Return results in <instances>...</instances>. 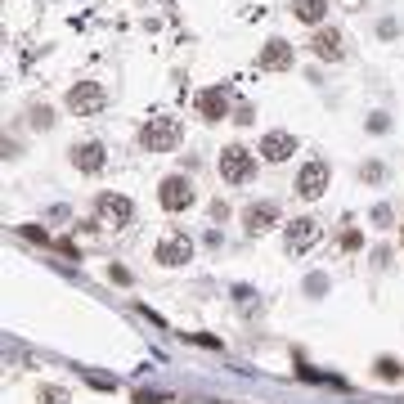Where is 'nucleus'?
<instances>
[{"mask_svg":"<svg viewBox=\"0 0 404 404\" xmlns=\"http://www.w3.org/2000/svg\"><path fill=\"white\" fill-rule=\"evenodd\" d=\"M180 135H185L180 117L157 113V117H149V121L140 126V144H144V153H171V149L180 144Z\"/></svg>","mask_w":404,"mask_h":404,"instance_id":"obj_1","label":"nucleus"},{"mask_svg":"<svg viewBox=\"0 0 404 404\" xmlns=\"http://www.w3.org/2000/svg\"><path fill=\"white\" fill-rule=\"evenodd\" d=\"M63 104H68L72 117H94V113L108 108V90H104V81H77Z\"/></svg>","mask_w":404,"mask_h":404,"instance_id":"obj_2","label":"nucleus"},{"mask_svg":"<svg viewBox=\"0 0 404 404\" xmlns=\"http://www.w3.org/2000/svg\"><path fill=\"white\" fill-rule=\"evenodd\" d=\"M256 171V157L243 149V144H229V149H220V180H229V185H247Z\"/></svg>","mask_w":404,"mask_h":404,"instance_id":"obj_3","label":"nucleus"},{"mask_svg":"<svg viewBox=\"0 0 404 404\" xmlns=\"http://www.w3.org/2000/svg\"><path fill=\"white\" fill-rule=\"evenodd\" d=\"M94 216H99V225H108V229H126L135 207H130L126 193H99V198H94Z\"/></svg>","mask_w":404,"mask_h":404,"instance_id":"obj_4","label":"nucleus"},{"mask_svg":"<svg viewBox=\"0 0 404 404\" xmlns=\"http://www.w3.org/2000/svg\"><path fill=\"white\" fill-rule=\"evenodd\" d=\"M193 185H189V176H166L162 180V189H157V202L166 207V212H189L193 207Z\"/></svg>","mask_w":404,"mask_h":404,"instance_id":"obj_5","label":"nucleus"},{"mask_svg":"<svg viewBox=\"0 0 404 404\" xmlns=\"http://www.w3.org/2000/svg\"><path fill=\"white\" fill-rule=\"evenodd\" d=\"M314 243H319V220H310V216L292 220V225L283 229V247L288 252H310Z\"/></svg>","mask_w":404,"mask_h":404,"instance_id":"obj_6","label":"nucleus"},{"mask_svg":"<svg viewBox=\"0 0 404 404\" xmlns=\"http://www.w3.org/2000/svg\"><path fill=\"white\" fill-rule=\"evenodd\" d=\"M328 180H333L328 162H305V166H301V176H297V193H301V198H324Z\"/></svg>","mask_w":404,"mask_h":404,"instance_id":"obj_7","label":"nucleus"},{"mask_svg":"<svg viewBox=\"0 0 404 404\" xmlns=\"http://www.w3.org/2000/svg\"><path fill=\"white\" fill-rule=\"evenodd\" d=\"M265 157V162H288L292 153H297V135L292 130H269V135H261V149H256Z\"/></svg>","mask_w":404,"mask_h":404,"instance_id":"obj_8","label":"nucleus"},{"mask_svg":"<svg viewBox=\"0 0 404 404\" xmlns=\"http://www.w3.org/2000/svg\"><path fill=\"white\" fill-rule=\"evenodd\" d=\"M157 261L171 265V269H176V265H185V261H193V243H189L185 234H180V229H171V234H166L162 243H157Z\"/></svg>","mask_w":404,"mask_h":404,"instance_id":"obj_9","label":"nucleus"},{"mask_svg":"<svg viewBox=\"0 0 404 404\" xmlns=\"http://www.w3.org/2000/svg\"><path fill=\"white\" fill-rule=\"evenodd\" d=\"M310 50H314V59H328V63H337V59L346 54V45H341V32H337V27H314Z\"/></svg>","mask_w":404,"mask_h":404,"instance_id":"obj_10","label":"nucleus"},{"mask_svg":"<svg viewBox=\"0 0 404 404\" xmlns=\"http://www.w3.org/2000/svg\"><path fill=\"white\" fill-rule=\"evenodd\" d=\"M198 113H202L207 121L229 117V90H225V85H212V90H202V94H198Z\"/></svg>","mask_w":404,"mask_h":404,"instance_id":"obj_11","label":"nucleus"},{"mask_svg":"<svg viewBox=\"0 0 404 404\" xmlns=\"http://www.w3.org/2000/svg\"><path fill=\"white\" fill-rule=\"evenodd\" d=\"M104 144H94V140H85V144H77L72 149V166L77 171H85V176H94V171H104Z\"/></svg>","mask_w":404,"mask_h":404,"instance_id":"obj_12","label":"nucleus"},{"mask_svg":"<svg viewBox=\"0 0 404 404\" xmlns=\"http://www.w3.org/2000/svg\"><path fill=\"white\" fill-rule=\"evenodd\" d=\"M274 220H278V207H274V202H252L247 212H243V225H247V234H265Z\"/></svg>","mask_w":404,"mask_h":404,"instance_id":"obj_13","label":"nucleus"},{"mask_svg":"<svg viewBox=\"0 0 404 404\" xmlns=\"http://www.w3.org/2000/svg\"><path fill=\"white\" fill-rule=\"evenodd\" d=\"M256 68H265V72L292 68V45H288V41H269L265 50H261V59H256Z\"/></svg>","mask_w":404,"mask_h":404,"instance_id":"obj_14","label":"nucleus"},{"mask_svg":"<svg viewBox=\"0 0 404 404\" xmlns=\"http://www.w3.org/2000/svg\"><path fill=\"white\" fill-rule=\"evenodd\" d=\"M292 14L301 23H310V27H324L328 18V0H292Z\"/></svg>","mask_w":404,"mask_h":404,"instance_id":"obj_15","label":"nucleus"},{"mask_svg":"<svg viewBox=\"0 0 404 404\" xmlns=\"http://www.w3.org/2000/svg\"><path fill=\"white\" fill-rule=\"evenodd\" d=\"M36 404H72V400H68L63 386H41L36 391Z\"/></svg>","mask_w":404,"mask_h":404,"instance_id":"obj_16","label":"nucleus"},{"mask_svg":"<svg viewBox=\"0 0 404 404\" xmlns=\"http://www.w3.org/2000/svg\"><path fill=\"white\" fill-rule=\"evenodd\" d=\"M32 126H36V130H50V126H54V113H50L45 104H41V108H32Z\"/></svg>","mask_w":404,"mask_h":404,"instance_id":"obj_17","label":"nucleus"}]
</instances>
